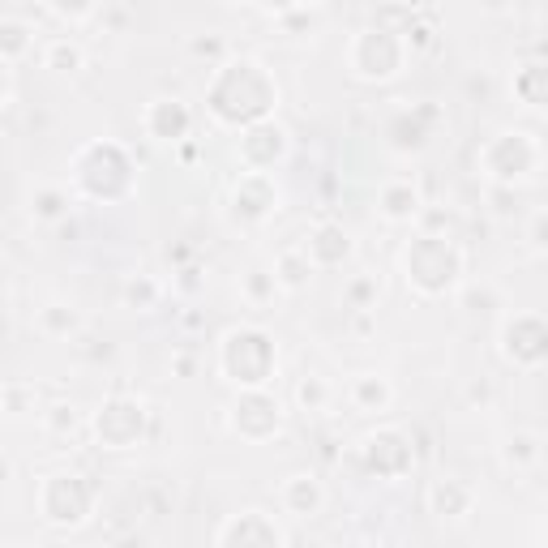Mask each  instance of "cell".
<instances>
[{"instance_id":"obj_8","label":"cell","mask_w":548,"mask_h":548,"mask_svg":"<svg viewBox=\"0 0 548 548\" xmlns=\"http://www.w3.org/2000/svg\"><path fill=\"white\" fill-rule=\"evenodd\" d=\"M39 326L48 334H69L78 330V313L65 309V304H48V309H39Z\"/></svg>"},{"instance_id":"obj_15","label":"cell","mask_w":548,"mask_h":548,"mask_svg":"<svg viewBox=\"0 0 548 548\" xmlns=\"http://www.w3.org/2000/svg\"><path fill=\"white\" fill-rule=\"evenodd\" d=\"M48 424H52V429H60V433H69L73 429V407H52Z\"/></svg>"},{"instance_id":"obj_11","label":"cell","mask_w":548,"mask_h":548,"mask_svg":"<svg viewBox=\"0 0 548 548\" xmlns=\"http://www.w3.org/2000/svg\"><path fill=\"white\" fill-rule=\"evenodd\" d=\"M125 296H129V304H155L159 300V283H150V279H142V283H129L125 287Z\"/></svg>"},{"instance_id":"obj_14","label":"cell","mask_w":548,"mask_h":548,"mask_svg":"<svg viewBox=\"0 0 548 548\" xmlns=\"http://www.w3.org/2000/svg\"><path fill=\"white\" fill-rule=\"evenodd\" d=\"M26 26H18V22H5L0 26V48H9V52H22L26 48Z\"/></svg>"},{"instance_id":"obj_12","label":"cell","mask_w":548,"mask_h":548,"mask_svg":"<svg viewBox=\"0 0 548 548\" xmlns=\"http://www.w3.org/2000/svg\"><path fill=\"white\" fill-rule=\"evenodd\" d=\"M48 5L60 13V18H73V22H78V18H86V13L95 9V0H48Z\"/></svg>"},{"instance_id":"obj_9","label":"cell","mask_w":548,"mask_h":548,"mask_svg":"<svg viewBox=\"0 0 548 548\" xmlns=\"http://www.w3.org/2000/svg\"><path fill=\"white\" fill-rule=\"evenodd\" d=\"M296 399H300V407H309V411H322V407H326V399H330V386L322 382V377H309V382H300Z\"/></svg>"},{"instance_id":"obj_7","label":"cell","mask_w":548,"mask_h":548,"mask_svg":"<svg viewBox=\"0 0 548 548\" xmlns=\"http://www.w3.org/2000/svg\"><path fill=\"white\" fill-rule=\"evenodd\" d=\"M43 60H48V69H56V73H78L86 56H82L78 43H69V39H52V43H48V52H43Z\"/></svg>"},{"instance_id":"obj_2","label":"cell","mask_w":548,"mask_h":548,"mask_svg":"<svg viewBox=\"0 0 548 548\" xmlns=\"http://www.w3.org/2000/svg\"><path fill=\"white\" fill-rule=\"evenodd\" d=\"M215 540H219V544H232V540H240V544H249V540L279 544L283 536H279V527H274V523H266L262 510H245V514H236V519L227 523V527H219Z\"/></svg>"},{"instance_id":"obj_17","label":"cell","mask_w":548,"mask_h":548,"mask_svg":"<svg viewBox=\"0 0 548 548\" xmlns=\"http://www.w3.org/2000/svg\"><path fill=\"white\" fill-rule=\"evenodd\" d=\"M0 480H9V463L5 459H0Z\"/></svg>"},{"instance_id":"obj_16","label":"cell","mask_w":548,"mask_h":548,"mask_svg":"<svg viewBox=\"0 0 548 548\" xmlns=\"http://www.w3.org/2000/svg\"><path fill=\"white\" fill-rule=\"evenodd\" d=\"M262 5H266L270 13H287V9H300L304 0H262Z\"/></svg>"},{"instance_id":"obj_4","label":"cell","mask_w":548,"mask_h":548,"mask_svg":"<svg viewBox=\"0 0 548 548\" xmlns=\"http://www.w3.org/2000/svg\"><path fill=\"white\" fill-rule=\"evenodd\" d=\"M347 394H352V407L364 411V416H377V411L390 407V386H386V377H377V373H360Z\"/></svg>"},{"instance_id":"obj_6","label":"cell","mask_w":548,"mask_h":548,"mask_svg":"<svg viewBox=\"0 0 548 548\" xmlns=\"http://www.w3.org/2000/svg\"><path fill=\"white\" fill-rule=\"evenodd\" d=\"M287 506H292V514H313L317 506H322V484H317V476H309V471H300V476L287 480Z\"/></svg>"},{"instance_id":"obj_5","label":"cell","mask_w":548,"mask_h":548,"mask_svg":"<svg viewBox=\"0 0 548 548\" xmlns=\"http://www.w3.org/2000/svg\"><path fill=\"white\" fill-rule=\"evenodd\" d=\"M309 279H313V262L304 249H287L279 262H274V283H279L283 292H300Z\"/></svg>"},{"instance_id":"obj_10","label":"cell","mask_w":548,"mask_h":548,"mask_svg":"<svg viewBox=\"0 0 548 548\" xmlns=\"http://www.w3.org/2000/svg\"><path fill=\"white\" fill-rule=\"evenodd\" d=\"M262 283H266V287H274V274H266V270H253V274H245V292H249V304H266ZM274 292H279V287H274Z\"/></svg>"},{"instance_id":"obj_1","label":"cell","mask_w":548,"mask_h":548,"mask_svg":"<svg viewBox=\"0 0 548 548\" xmlns=\"http://www.w3.org/2000/svg\"><path fill=\"white\" fill-rule=\"evenodd\" d=\"M300 249L309 253V262H313V266H339V262H347V257H352V240H347L343 227L322 223L309 240H304Z\"/></svg>"},{"instance_id":"obj_13","label":"cell","mask_w":548,"mask_h":548,"mask_svg":"<svg viewBox=\"0 0 548 548\" xmlns=\"http://www.w3.org/2000/svg\"><path fill=\"white\" fill-rule=\"evenodd\" d=\"M65 206H69V197H65V193H43V197H39V219H56V215H65Z\"/></svg>"},{"instance_id":"obj_3","label":"cell","mask_w":548,"mask_h":548,"mask_svg":"<svg viewBox=\"0 0 548 548\" xmlns=\"http://www.w3.org/2000/svg\"><path fill=\"white\" fill-rule=\"evenodd\" d=\"M382 215L390 223H407L420 215V189L411 180H394V185L382 189Z\"/></svg>"}]
</instances>
